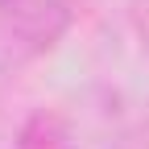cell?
<instances>
[{
	"label": "cell",
	"instance_id": "2",
	"mask_svg": "<svg viewBox=\"0 0 149 149\" xmlns=\"http://www.w3.org/2000/svg\"><path fill=\"white\" fill-rule=\"evenodd\" d=\"M17 149H66V137L58 133V124L46 120V116H33L25 124L21 141H17Z\"/></svg>",
	"mask_w": 149,
	"mask_h": 149
},
{
	"label": "cell",
	"instance_id": "1",
	"mask_svg": "<svg viewBox=\"0 0 149 149\" xmlns=\"http://www.w3.org/2000/svg\"><path fill=\"white\" fill-rule=\"evenodd\" d=\"M74 0H0V37L21 54L50 50L66 33Z\"/></svg>",
	"mask_w": 149,
	"mask_h": 149
}]
</instances>
